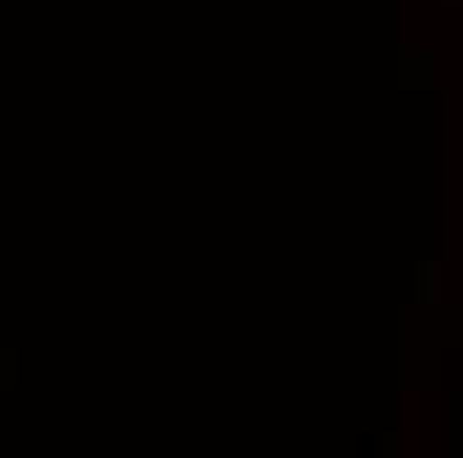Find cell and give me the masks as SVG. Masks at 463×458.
<instances>
[]
</instances>
